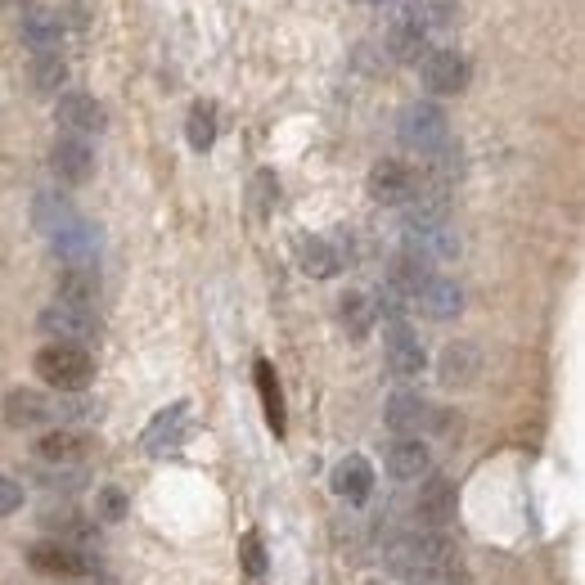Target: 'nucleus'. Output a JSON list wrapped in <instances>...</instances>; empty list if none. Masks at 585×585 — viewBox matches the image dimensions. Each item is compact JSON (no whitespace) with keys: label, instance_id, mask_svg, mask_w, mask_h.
<instances>
[{"label":"nucleus","instance_id":"1","mask_svg":"<svg viewBox=\"0 0 585 585\" xmlns=\"http://www.w3.org/2000/svg\"><path fill=\"white\" fill-rule=\"evenodd\" d=\"M455 563L459 554L446 531H410L387 545V567L410 585H441L446 576H455Z\"/></svg>","mask_w":585,"mask_h":585},{"label":"nucleus","instance_id":"2","mask_svg":"<svg viewBox=\"0 0 585 585\" xmlns=\"http://www.w3.org/2000/svg\"><path fill=\"white\" fill-rule=\"evenodd\" d=\"M36 374H41V383L59 387V392H81V387L90 383V374H95V365H90V356L81 347H63V342H50V347L36 351Z\"/></svg>","mask_w":585,"mask_h":585},{"label":"nucleus","instance_id":"3","mask_svg":"<svg viewBox=\"0 0 585 585\" xmlns=\"http://www.w3.org/2000/svg\"><path fill=\"white\" fill-rule=\"evenodd\" d=\"M396 135H401V144L405 149H414V153H437V149H446V140H450V122H446V113H441L437 104L419 99V104L401 108Z\"/></svg>","mask_w":585,"mask_h":585},{"label":"nucleus","instance_id":"4","mask_svg":"<svg viewBox=\"0 0 585 585\" xmlns=\"http://www.w3.org/2000/svg\"><path fill=\"white\" fill-rule=\"evenodd\" d=\"M36 324H41L45 338L63 342V347H81V342H90V338L99 333L95 311H81V306H63V302L45 306L41 320H36Z\"/></svg>","mask_w":585,"mask_h":585},{"label":"nucleus","instance_id":"5","mask_svg":"<svg viewBox=\"0 0 585 585\" xmlns=\"http://www.w3.org/2000/svg\"><path fill=\"white\" fill-rule=\"evenodd\" d=\"M27 563H32L41 576H63V581L95 572V563H90L81 549L63 545V540H36V545L27 549Z\"/></svg>","mask_w":585,"mask_h":585},{"label":"nucleus","instance_id":"6","mask_svg":"<svg viewBox=\"0 0 585 585\" xmlns=\"http://www.w3.org/2000/svg\"><path fill=\"white\" fill-rule=\"evenodd\" d=\"M383 423L396 432V437H419L423 428H441V414L432 410L419 392H396L383 410Z\"/></svg>","mask_w":585,"mask_h":585},{"label":"nucleus","instance_id":"7","mask_svg":"<svg viewBox=\"0 0 585 585\" xmlns=\"http://www.w3.org/2000/svg\"><path fill=\"white\" fill-rule=\"evenodd\" d=\"M54 117H59L63 131H72L81 140V135H99L108 126V113L104 104H99L95 95H81V90H68V95H59V104H54Z\"/></svg>","mask_w":585,"mask_h":585},{"label":"nucleus","instance_id":"8","mask_svg":"<svg viewBox=\"0 0 585 585\" xmlns=\"http://www.w3.org/2000/svg\"><path fill=\"white\" fill-rule=\"evenodd\" d=\"M423 86L432 95H459L468 86V63L455 50H428L423 54Z\"/></svg>","mask_w":585,"mask_h":585},{"label":"nucleus","instance_id":"9","mask_svg":"<svg viewBox=\"0 0 585 585\" xmlns=\"http://www.w3.org/2000/svg\"><path fill=\"white\" fill-rule=\"evenodd\" d=\"M50 167L63 185H86V180L95 176V153H90L86 140L63 135V140H54V149H50Z\"/></svg>","mask_w":585,"mask_h":585},{"label":"nucleus","instance_id":"10","mask_svg":"<svg viewBox=\"0 0 585 585\" xmlns=\"http://www.w3.org/2000/svg\"><path fill=\"white\" fill-rule=\"evenodd\" d=\"M185 423H189V405H185V401L167 405V410H158V414L149 419V428H144L140 446L149 450V455H167V450L180 446V437H185Z\"/></svg>","mask_w":585,"mask_h":585},{"label":"nucleus","instance_id":"11","mask_svg":"<svg viewBox=\"0 0 585 585\" xmlns=\"http://www.w3.org/2000/svg\"><path fill=\"white\" fill-rule=\"evenodd\" d=\"M50 243L68 266H95V257H99V230L90 221H81V216L72 225H63L59 234H50Z\"/></svg>","mask_w":585,"mask_h":585},{"label":"nucleus","instance_id":"12","mask_svg":"<svg viewBox=\"0 0 585 585\" xmlns=\"http://www.w3.org/2000/svg\"><path fill=\"white\" fill-rule=\"evenodd\" d=\"M414 513H419V522L428 531H441L455 522V486L446 482V477H428L419 491V504H414Z\"/></svg>","mask_w":585,"mask_h":585},{"label":"nucleus","instance_id":"13","mask_svg":"<svg viewBox=\"0 0 585 585\" xmlns=\"http://www.w3.org/2000/svg\"><path fill=\"white\" fill-rule=\"evenodd\" d=\"M369 198L374 203H405V198L414 194V171L410 167H401V162H392V158H383L378 167H369Z\"/></svg>","mask_w":585,"mask_h":585},{"label":"nucleus","instance_id":"14","mask_svg":"<svg viewBox=\"0 0 585 585\" xmlns=\"http://www.w3.org/2000/svg\"><path fill=\"white\" fill-rule=\"evenodd\" d=\"M423 365H428L423 342L414 338L405 324H392V329H387V369H392L396 378H419Z\"/></svg>","mask_w":585,"mask_h":585},{"label":"nucleus","instance_id":"15","mask_svg":"<svg viewBox=\"0 0 585 585\" xmlns=\"http://www.w3.org/2000/svg\"><path fill=\"white\" fill-rule=\"evenodd\" d=\"M387 50L401 63H423V54H428V27H423L410 9H401V14L392 18V32H387Z\"/></svg>","mask_w":585,"mask_h":585},{"label":"nucleus","instance_id":"16","mask_svg":"<svg viewBox=\"0 0 585 585\" xmlns=\"http://www.w3.org/2000/svg\"><path fill=\"white\" fill-rule=\"evenodd\" d=\"M414 302H419V311L428 315V320H455V315L464 311V288H459L455 279L432 275L428 284L414 293Z\"/></svg>","mask_w":585,"mask_h":585},{"label":"nucleus","instance_id":"17","mask_svg":"<svg viewBox=\"0 0 585 585\" xmlns=\"http://www.w3.org/2000/svg\"><path fill=\"white\" fill-rule=\"evenodd\" d=\"M428 468H432V455L419 437H396L387 446V473L396 482H419V477H428Z\"/></svg>","mask_w":585,"mask_h":585},{"label":"nucleus","instance_id":"18","mask_svg":"<svg viewBox=\"0 0 585 585\" xmlns=\"http://www.w3.org/2000/svg\"><path fill=\"white\" fill-rule=\"evenodd\" d=\"M99 270L95 266H63L59 284H54V293H59L63 306H81V311H95L99 302Z\"/></svg>","mask_w":585,"mask_h":585},{"label":"nucleus","instance_id":"19","mask_svg":"<svg viewBox=\"0 0 585 585\" xmlns=\"http://www.w3.org/2000/svg\"><path fill=\"white\" fill-rule=\"evenodd\" d=\"M437 374L446 387H473L477 374H482V356H477L473 342H450L437 360Z\"/></svg>","mask_w":585,"mask_h":585},{"label":"nucleus","instance_id":"20","mask_svg":"<svg viewBox=\"0 0 585 585\" xmlns=\"http://www.w3.org/2000/svg\"><path fill=\"white\" fill-rule=\"evenodd\" d=\"M54 419V401L41 392H32V387H14V392L5 396V423L9 428H36V423Z\"/></svg>","mask_w":585,"mask_h":585},{"label":"nucleus","instance_id":"21","mask_svg":"<svg viewBox=\"0 0 585 585\" xmlns=\"http://www.w3.org/2000/svg\"><path fill=\"white\" fill-rule=\"evenodd\" d=\"M86 450L90 437L77 428H50L36 441V459H45V464H77V459H86Z\"/></svg>","mask_w":585,"mask_h":585},{"label":"nucleus","instance_id":"22","mask_svg":"<svg viewBox=\"0 0 585 585\" xmlns=\"http://www.w3.org/2000/svg\"><path fill=\"white\" fill-rule=\"evenodd\" d=\"M428 266H432V261L423 257L419 248H410V243H405V248L392 257V275H387V284H392L396 293L414 297V293H419V288L432 279V270H428Z\"/></svg>","mask_w":585,"mask_h":585},{"label":"nucleus","instance_id":"23","mask_svg":"<svg viewBox=\"0 0 585 585\" xmlns=\"http://www.w3.org/2000/svg\"><path fill=\"white\" fill-rule=\"evenodd\" d=\"M23 41L32 45L36 54H54V50H59V41H63V18L54 14V9L32 5L23 14Z\"/></svg>","mask_w":585,"mask_h":585},{"label":"nucleus","instance_id":"24","mask_svg":"<svg viewBox=\"0 0 585 585\" xmlns=\"http://www.w3.org/2000/svg\"><path fill=\"white\" fill-rule=\"evenodd\" d=\"M333 491L351 504H365L369 491H374V468H369V459H360V455L342 459V464L333 468Z\"/></svg>","mask_w":585,"mask_h":585},{"label":"nucleus","instance_id":"25","mask_svg":"<svg viewBox=\"0 0 585 585\" xmlns=\"http://www.w3.org/2000/svg\"><path fill=\"white\" fill-rule=\"evenodd\" d=\"M338 266H342V252L333 248L329 239H306L302 243V270L311 279H333Z\"/></svg>","mask_w":585,"mask_h":585},{"label":"nucleus","instance_id":"26","mask_svg":"<svg viewBox=\"0 0 585 585\" xmlns=\"http://www.w3.org/2000/svg\"><path fill=\"white\" fill-rule=\"evenodd\" d=\"M32 216H36V225H41L45 234H59L63 225L77 221V207H72L63 194H41L36 198V207H32Z\"/></svg>","mask_w":585,"mask_h":585},{"label":"nucleus","instance_id":"27","mask_svg":"<svg viewBox=\"0 0 585 585\" xmlns=\"http://www.w3.org/2000/svg\"><path fill=\"white\" fill-rule=\"evenodd\" d=\"M257 392H261V405H266L270 428L284 432V396H279V378L270 369V360H257Z\"/></svg>","mask_w":585,"mask_h":585},{"label":"nucleus","instance_id":"28","mask_svg":"<svg viewBox=\"0 0 585 585\" xmlns=\"http://www.w3.org/2000/svg\"><path fill=\"white\" fill-rule=\"evenodd\" d=\"M338 315H342V324H347L351 338H365V333L374 329V302H369L365 293H342Z\"/></svg>","mask_w":585,"mask_h":585},{"label":"nucleus","instance_id":"29","mask_svg":"<svg viewBox=\"0 0 585 585\" xmlns=\"http://www.w3.org/2000/svg\"><path fill=\"white\" fill-rule=\"evenodd\" d=\"M185 140L194 144L198 153H203V149H212V140H216V108L207 104V99H198V104L189 108V122H185Z\"/></svg>","mask_w":585,"mask_h":585},{"label":"nucleus","instance_id":"30","mask_svg":"<svg viewBox=\"0 0 585 585\" xmlns=\"http://www.w3.org/2000/svg\"><path fill=\"white\" fill-rule=\"evenodd\" d=\"M63 81H68V63H63V54L59 50H54V54H36V59H32V86L45 90V95H54Z\"/></svg>","mask_w":585,"mask_h":585},{"label":"nucleus","instance_id":"31","mask_svg":"<svg viewBox=\"0 0 585 585\" xmlns=\"http://www.w3.org/2000/svg\"><path fill=\"white\" fill-rule=\"evenodd\" d=\"M410 14L419 18L423 27H446V23H455L459 0H414V5H410Z\"/></svg>","mask_w":585,"mask_h":585},{"label":"nucleus","instance_id":"32","mask_svg":"<svg viewBox=\"0 0 585 585\" xmlns=\"http://www.w3.org/2000/svg\"><path fill=\"white\" fill-rule=\"evenodd\" d=\"M95 513L104 522H122L126 518V491H117V486H104V491L95 495Z\"/></svg>","mask_w":585,"mask_h":585},{"label":"nucleus","instance_id":"33","mask_svg":"<svg viewBox=\"0 0 585 585\" xmlns=\"http://www.w3.org/2000/svg\"><path fill=\"white\" fill-rule=\"evenodd\" d=\"M243 567H248L252 581L266 576V554H261V540L257 536H243Z\"/></svg>","mask_w":585,"mask_h":585},{"label":"nucleus","instance_id":"34","mask_svg":"<svg viewBox=\"0 0 585 585\" xmlns=\"http://www.w3.org/2000/svg\"><path fill=\"white\" fill-rule=\"evenodd\" d=\"M275 194H279L275 176H270V171H261V176L252 180V198H257V212H270V203H275Z\"/></svg>","mask_w":585,"mask_h":585},{"label":"nucleus","instance_id":"35","mask_svg":"<svg viewBox=\"0 0 585 585\" xmlns=\"http://www.w3.org/2000/svg\"><path fill=\"white\" fill-rule=\"evenodd\" d=\"M18 504H23V486H18L14 477H0V518L18 513Z\"/></svg>","mask_w":585,"mask_h":585},{"label":"nucleus","instance_id":"36","mask_svg":"<svg viewBox=\"0 0 585 585\" xmlns=\"http://www.w3.org/2000/svg\"><path fill=\"white\" fill-rule=\"evenodd\" d=\"M441 585H468V581H459V576H446V581H441Z\"/></svg>","mask_w":585,"mask_h":585},{"label":"nucleus","instance_id":"37","mask_svg":"<svg viewBox=\"0 0 585 585\" xmlns=\"http://www.w3.org/2000/svg\"><path fill=\"white\" fill-rule=\"evenodd\" d=\"M360 5H383V0H360Z\"/></svg>","mask_w":585,"mask_h":585},{"label":"nucleus","instance_id":"38","mask_svg":"<svg viewBox=\"0 0 585 585\" xmlns=\"http://www.w3.org/2000/svg\"><path fill=\"white\" fill-rule=\"evenodd\" d=\"M0 5H23V0H0Z\"/></svg>","mask_w":585,"mask_h":585},{"label":"nucleus","instance_id":"39","mask_svg":"<svg viewBox=\"0 0 585 585\" xmlns=\"http://www.w3.org/2000/svg\"><path fill=\"white\" fill-rule=\"evenodd\" d=\"M374 585H378V581H374Z\"/></svg>","mask_w":585,"mask_h":585}]
</instances>
